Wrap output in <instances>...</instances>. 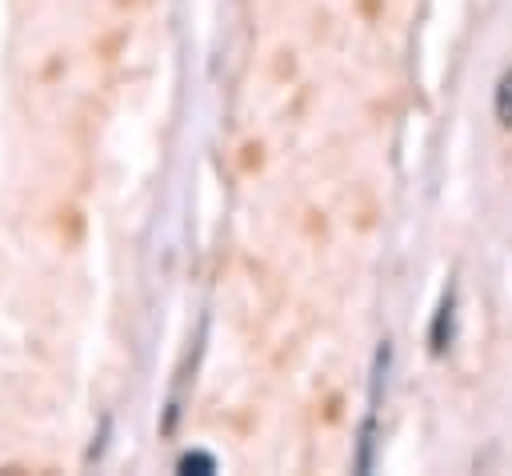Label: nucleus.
<instances>
[{"instance_id":"obj_1","label":"nucleus","mask_w":512,"mask_h":476,"mask_svg":"<svg viewBox=\"0 0 512 476\" xmlns=\"http://www.w3.org/2000/svg\"><path fill=\"white\" fill-rule=\"evenodd\" d=\"M452 308H456V300H452V292H444L436 320H432V352H444L452 344Z\"/></svg>"},{"instance_id":"obj_2","label":"nucleus","mask_w":512,"mask_h":476,"mask_svg":"<svg viewBox=\"0 0 512 476\" xmlns=\"http://www.w3.org/2000/svg\"><path fill=\"white\" fill-rule=\"evenodd\" d=\"M496 120L504 124V128H512V68L500 76V84H496Z\"/></svg>"},{"instance_id":"obj_3","label":"nucleus","mask_w":512,"mask_h":476,"mask_svg":"<svg viewBox=\"0 0 512 476\" xmlns=\"http://www.w3.org/2000/svg\"><path fill=\"white\" fill-rule=\"evenodd\" d=\"M176 468L188 472V476H192V472H196V476H208V472H216V460H212L208 452H184Z\"/></svg>"}]
</instances>
